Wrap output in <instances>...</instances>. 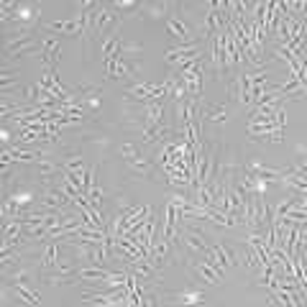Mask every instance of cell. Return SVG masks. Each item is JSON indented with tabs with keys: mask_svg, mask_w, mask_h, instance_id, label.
<instances>
[{
	"mask_svg": "<svg viewBox=\"0 0 307 307\" xmlns=\"http://www.w3.org/2000/svg\"><path fill=\"white\" fill-rule=\"evenodd\" d=\"M120 51V41L118 39H107L105 44H102V56H105V61L110 59L113 54H118Z\"/></svg>",
	"mask_w": 307,
	"mask_h": 307,
	"instance_id": "8fae6325",
	"label": "cell"
},
{
	"mask_svg": "<svg viewBox=\"0 0 307 307\" xmlns=\"http://www.w3.org/2000/svg\"><path fill=\"white\" fill-rule=\"evenodd\" d=\"M113 8H138V3H133V0H115Z\"/></svg>",
	"mask_w": 307,
	"mask_h": 307,
	"instance_id": "e0dca14e",
	"label": "cell"
},
{
	"mask_svg": "<svg viewBox=\"0 0 307 307\" xmlns=\"http://www.w3.org/2000/svg\"><path fill=\"white\" fill-rule=\"evenodd\" d=\"M13 289H15V295H18L23 302H28V305H39V302H41V297L36 295L34 289H26L23 282H13Z\"/></svg>",
	"mask_w": 307,
	"mask_h": 307,
	"instance_id": "277c9868",
	"label": "cell"
},
{
	"mask_svg": "<svg viewBox=\"0 0 307 307\" xmlns=\"http://www.w3.org/2000/svg\"><path fill=\"white\" fill-rule=\"evenodd\" d=\"M166 31L172 34L174 39H177V44L179 46H190V44H195L197 39H190V34H187V26H184L179 18H166Z\"/></svg>",
	"mask_w": 307,
	"mask_h": 307,
	"instance_id": "3957f363",
	"label": "cell"
},
{
	"mask_svg": "<svg viewBox=\"0 0 307 307\" xmlns=\"http://www.w3.org/2000/svg\"><path fill=\"white\" fill-rule=\"evenodd\" d=\"M184 241H187V246H190V249H192V251H203V254H205V251L210 249V246H207V243L203 241V236H197V233H192V230H190V233H187V236H184Z\"/></svg>",
	"mask_w": 307,
	"mask_h": 307,
	"instance_id": "ba28073f",
	"label": "cell"
},
{
	"mask_svg": "<svg viewBox=\"0 0 307 307\" xmlns=\"http://www.w3.org/2000/svg\"><path fill=\"white\" fill-rule=\"evenodd\" d=\"M195 269H197L200 274H203V276H205V279H207V282H220V276H218V274H215V271H212V269H210V266L205 264V261H203V264H197Z\"/></svg>",
	"mask_w": 307,
	"mask_h": 307,
	"instance_id": "7c38bea8",
	"label": "cell"
},
{
	"mask_svg": "<svg viewBox=\"0 0 307 307\" xmlns=\"http://www.w3.org/2000/svg\"><path fill=\"white\" fill-rule=\"evenodd\" d=\"M82 166H85L82 159H69V161H67V169H72V172H80Z\"/></svg>",
	"mask_w": 307,
	"mask_h": 307,
	"instance_id": "2e32d148",
	"label": "cell"
},
{
	"mask_svg": "<svg viewBox=\"0 0 307 307\" xmlns=\"http://www.w3.org/2000/svg\"><path fill=\"white\" fill-rule=\"evenodd\" d=\"M39 172H41V174L54 172V164H51V161H46V159H41V161H39Z\"/></svg>",
	"mask_w": 307,
	"mask_h": 307,
	"instance_id": "9a60e30c",
	"label": "cell"
},
{
	"mask_svg": "<svg viewBox=\"0 0 307 307\" xmlns=\"http://www.w3.org/2000/svg\"><path fill=\"white\" fill-rule=\"evenodd\" d=\"M207 118H210V120H218V123H223V120H225V107H223V105L212 107V110L207 113Z\"/></svg>",
	"mask_w": 307,
	"mask_h": 307,
	"instance_id": "5bb4252c",
	"label": "cell"
},
{
	"mask_svg": "<svg viewBox=\"0 0 307 307\" xmlns=\"http://www.w3.org/2000/svg\"><path fill=\"white\" fill-rule=\"evenodd\" d=\"M44 264L46 269H56V241H51L49 246H46V251H44Z\"/></svg>",
	"mask_w": 307,
	"mask_h": 307,
	"instance_id": "9c48e42d",
	"label": "cell"
},
{
	"mask_svg": "<svg viewBox=\"0 0 307 307\" xmlns=\"http://www.w3.org/2000/svg\"><path fill=\"white\" fill-rule=\"evenodd\" d=\"M128 161H131V166L136 169L138 174H146L149 169H151V164H149L146 159H141V154H138V151H136V154H131V156H128Z\"/></svg>",
	"mask_w": 307,
	"mask_h": 307,
	"instance_id": "30bf717a",
	"label": "cell"
},
{
	"mask_svg": "<svg viewBox=\"0 0 307 307\" xmlns=\"http://www.w3.org/2000/svg\"><path fill=\"white\" fill-rule=\"evenodd\" d=\"M49 28H54V31H64V34H77V36H82V26H80V21H54V23H49Z\"/></svg>",
	"mask_w": 307,
	"mask_h": 307,
	"instance_id": "5b68a950",
	"label": "cell"
},
{
	"mask_svg": "<svg viewBox=\"0 0 307 307\" xmlns=\"http://www.w3.org/2000/svg\"><path fill=\"white\" fill-rule=\"evenodd\" d=\"M144 113H146V120L144 123H156V126H159V123H161V113H164V100H156L154 105H149Z\"/></svg>",
	"mask_w": 307,
	"mask_h": 307,
	"instance_id": "8992f818",
	"label": "cell"
},
{
	"mask_svg": "<svg viewBox=\"0 0 307 307\" xmlns=\"http://www.w3.org/2000/svg\"><path fill=\"white\" fill-rule=\"evenodd\" d=\"M182 80H184V90L190 92V95H197L203 92V61H195V64H190L187 69H182Z\"/></svg>",
	"mask_w": 307,
	"mask_h": 307,
	"instance_id": "6da1fadb",
	"label": "cell"
},
{
	"mask_svg": "<svg viewBox=\"0 0 307 307\" xmlns=\"http://www.w3.org/2000/svg\"><path fill=\"white\" fill-rule=\"evenodd\" d=\"M95 28L98 34H110V31L118 28V15L113 10H105L98 5V13H95Z\"/></svg>",
	"mask_w": 307,
	"mask_h": 307,
	"instance_id": "7a4b0ae2",
	"label": "cell"
},
{
	"mask_svg": "<svg viewBox=\"0 0 307 307\" xmlns=\"http://www.w3.org/2000/svg\"><path fill=\"white\" fill-rule=\"evenodd\" d=\"M31 49H34V39H31V36H21V39H15V41H10V44H8V51H10V54L31 51Z\"/></svg>",
	"mask_w": 307,
	"mask_h": 307,
	"instance_id": "52a82bcc",
	"label": "cell"
},
{
	"mask_svg": "<svg viewBox=\"0 0 307 307\" xmlns=\"http://www.w3.org/2000/svg\"><path fill=\"white\" fill-rule=\"evenodd\" d=\"M179 302H184V305H192V302H205V295H203V292H195V295H182V297H179Z\"/></svg>",
	"mask_w": 307,
	"mask_h": 307,
	"instance_id": "4fadbf2b",
	"label": "cell"
}]
</instances>
